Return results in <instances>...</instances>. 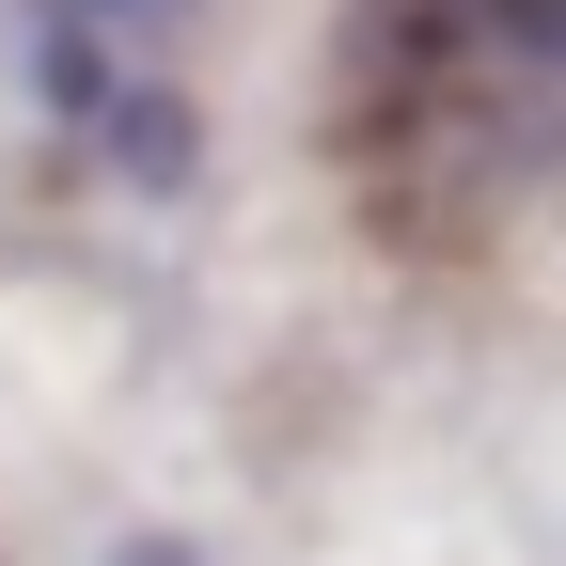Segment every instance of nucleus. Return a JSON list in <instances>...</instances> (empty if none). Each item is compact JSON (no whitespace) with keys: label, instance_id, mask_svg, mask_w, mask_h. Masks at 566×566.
Listing matches in <instances>:
<instances>
[{"label":"nucleus","instance_id":"2","mask_svg":"<svg viewBox=\"0 0 566 566\" xmlns=\"http://www.w3.org/2000/svg\"><path fill=\"white\" fill-rule=\"evenodd\" d=\"M63 17H95V32H158L174 0H63Z\"/></svg>","mask_w":566,"mask_h":566},{"label":"nucleus","instance_id":"1","mask_svg":"<svg viewBox=\"0 0 566 566\" xmlns=\"http://www.w3.org/2000/svg\"><path fill=\"white\" fill-rule=\"evenodd\" d=\"M95 158H111V174H126L142 205H174V189L205 174V111H189L174 80H126V95L95 111Z\"/></svg>","mask_w":566,"mask_h":566}]
</instances>
